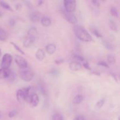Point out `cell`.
Wrapping results in <instances>:
<instances>
[{"instance_id": "cell-1", "label": "cell", "mask_w": 120, "mask_h": 120, "mask_svg": "<svg viewBox=\"0 0 120 120\" xmlns=\"http://www.w3.org/2000/svg\"><path fill=\"white\" fill-rule=\"evenodd\" d=\"M73 30L76 37L81 41L84 42H90L93 41L91 35L84 27L80 25H76L74 27Z\"/></svg>"}, {"instance_id": "cell-2", "label": "cell", "mask_w": 120, "mask_h": 120, "mask_svg": "<svg viewBox=\"0 0 120 120\" xmlns=\"http://www.w3.org/2000/svg\"><path fill=\"white\" fill-rule=\"evenodd\" d=\"M38 37V30L35 27H31L28 30L27 35L23 41V46L25 48H29L36 41Z\"/></svg>"}, {"instance_id": "cell-3", "label": "cell", "mask_w": 120, "mask_h": 120, "mask_svg": "<svg viewBox=\"0 0 120 120\" xmlns=\"http://www.w3.org/2000/svg\"><path fill=\"white\" fill-rule=\"evenodd\" d=\"M65 11L69 13H73L76 8V1L73 0H64L63 1Z\"/></svg>"}, {"instance_id": "cell-4", "label": "cell", "mask_w": 120, "mask_h": 120, "mask_svg": "<svg viewBox=\"0 0 120 120\" xmlns=\"http://www.w3.org/2000/svg\"><path fill=\"white\" fill-rule=\"evenodd\" d=\"M12 62V56L9 53L4 55L1 61V66L2 69H9Z\"/></svg>"}, {"instance_id": "cell-5", "label": "cell", "mask_w": 120, "mask_h": 120, "mask_svg": "<svg viewBox=\"0 0 120 120\" xmlns=\"http://www.w3.org/2000/svg\"><path fill=\"white\" fill-rule=\"evenodd\" d=\"M20 76H21V78L23 81L26 82H30L34 77V75L32 71L29 70H26V69H23L20 72Z\"/></svg>"}, {"instance_id": "cell-6", "label": "cell", "mask_w": 120, "mask_h": 120, "mask_svg": "<svg viewBox=\"0 0 120 120\" xmlns=\"http://www.w3.org/2000/svg\"><path fill=\"white\" fill-rule=\"evenodd\" d=\"M15 62L18 66L21 69H26L28 68V62L22 56L16 55L15 57Z\"/></svg>"}, {"instance_id": "cell-7", "label": "cell", "mask_w": 120, "mask_h": 120, "mask_svg": "<svg viewBox=\"0 0 120 120\" xmlns=\"http://www.w3.org/2000/svg\"><path fill=\"white\" fill-rule=\"evenodd\" d=\"M62 14L64 15V17L65 18L66 20L70 22L72 24H76L77 22V19L76 16L74 15L73 13H69L66 12L65 11L62 12Z\"/></svg>"}, {"instance_id": "cell-8", "label": "cell", "mask_w": 120, "mask_h": 120, "mask_svg": "<svg viewBox=\"0 0 120 120\" xmlns=\"http://www.w3.org/2000/svg\"><path fill=\"white\" fill-rule=\"evenodd\" d=\"M26 89L25 88H23V89H19V90H18V91L16 92V99H17L18 101L19 102V103H22L23 101H25V99L26 97Z\"/></svg>"}, {"instance_id": "cell-9", "label": "cell", "mask_w": 120, "mask_h": 120, "mask_svg": "<svg viewBox=\"0 0 120 120\" xmlns=\"http://www.w3.org/2000/svg\"><path fill=\"white\" fill-rule=\"evenodd\" d=\"M39 97L38 95L36 94V93L33 94L28 103L30 104V107H36L39 104Z\"/></svg>"}, {"instance_id": "cell-10", "label": "cell", "mask_w": 120, "mask_h": 120, "mask_svg": "<svg viewBox=\"0 0 120 120\" xmlns=\"http://www.w3.org/2000/svg\"><path fill=\"white\" fill-rule=\"evenodd\" d=\"M69 68L73 71H79L82 69V64L80 62L76 61H73L69 64Z\"/></svg>"}, {"instance_id": "cell-11", "label": "cell", "mask_w": 120, "mask_h": 120, "mask_svg": "<svg viewBox=\"0 0 120 120\" xmlns=\"http://www.w3.org/2000/svg\"><path fill=\"white\" fill-rule=\"evenodd\" d=\"M11 70L9 69H0V79H8L11 73Z\"/></svg>"}, {"instance_id": "cell-12", "label": "cell", "mask_w": 120, "mask_h": 120, "mask_svg": "<svg viewBox=\"0 0 120 120\" xmlns=\"http://www.w3.org/2000/svg\"><path fill=\"white\" fill-rule=\"evenodd\" d=\"M56 50V45L53 43H49L46 46V51L49 55H53Z\"/></svg>"}, {"instance_id": "cell-13", "label": "cell", "mask_w": 120, "mask_h": 120, "mask_svg": "<svg viewBox=\"0 0 120 120\" xmlns=\"http://www.w3.org/2000/svg\"><path fill=\"white\" fill-rule=\"evenodd\" d=\"M40 21H41V24L45 27L49 26L51 25L52 23L51 19H50V18L46 16H42L41 18V20H40Z\"/></svg>"}, {"instance_id": "cell-14", "label": "cell", "mask_w": 120, "mask_h": 120, "mask_svg": "<svg viewBox=\"0 0 120 120\" xmlns=\"http://www.w3.org/2000/svg\"><path fill=\"white\" fill-rule=\"evenodd\" d=\"M29 18L30 20L33 22H38L41 20V16L37 12H32L29 15Z\"/></svg>"}, {"instance_id": "cell-15", "label": "cell", "mask_w": 120, "mask_h": 120, "mask_svg": "<svg viewBox=\"0 0 120 120\" xmlns=\"http://www.w3.org/2000/svg\"><path fill=\"white\" fill-rule=\"evenodd\" d=\"M36 59L39 61H42L45 57V53L42 49H38L35 54Z\"/></svg>"}, {"instance_id": "cell-16", "label": "cell", "mask_w": 120, "mask_h": 120, "mask_svg": "<svg viewBox=\"0 0 120 120\" xmlns=\"http://www.w3.org/2000/svg\"><path fill=\"white\" fill-rule=\"evenodd\" d=\"M8 38V34L7 30L2 28H0V41H5Z\"/></svg>"}, {"instance_id": "cell-17", "label": "cell", "mask_w": 120, "mask_h": 120, "mask_svg": "<svg viewBox=\"0 0 120 120\" xmlns=\"http://www.w3.org/2000/svg\"><path fill=\"white\" fill-rule=\"evenodd\" d=\"M109 25H110V29L111 30L114 32H117V30H118V27H117V24H116V22L114 20L110 19V21H109Z\"/></svg>"}, {"instance_id": "cell-18", "label": "cell", "mask_w": 120, "mask_h": 120, "mask_svg": "<svg viewBox=\"0 0 120 120\" xmlns=\"http://www.w3.org/2000/svg\"><path fill=\"white\" fill-rule=\"evenodd\" d=\"M83 100V97L82 95H77L76 96H75V98H73V103L74 104H80V103H82V101Z\"/></svg>"}, {"instance_id": "cell-19", "label": "cell", "mask_w": 120, "mask_h": 120, "mask_svg": "<svg viewBox=\"0 0 120 120\" xmlns=\"http://www.w3.org/2000/svg\"><path fill=\"white\" fill-rule=\"evenodd\" d=\"M0 5L3 8L5 9L6 10H8L9 11H12V9L11 7V6L8 4V3H7L5 1H0Z\"/></svg>"}, {"instance_id": "cell-20", "label": "cell", "mask_w": 120, "mask_h": 120, "mask_svg": "<svg viewBox=\"0 0 120 120\" xmlns=\"http://www.w3.org/2000/svg\"><path fill=\"white\" fill-rule=\"evenodd\" d=\"M110 12H111V15L114 16V17L118 18L119 16V12H118V9L116 7H111L110 8Z\"/></svg>"}, {"instance_id": "cell-21", "label": "cell", "mask_w": 120, "mask_h": 120, "mask_svg": "<svg viewBox=\"0 0 120 120\" xmlns=\"http://www.w3.org/2000/svg\"><path fill=\"white\" fill-rule=\"evenodd\" d=\"M107 61L110 64H114L116 62V58L114 55L112 54H110L107 56Z\"/></svg>"}, {"instance_id": "cell-22", "label": "cell", "mask_w": 120, "mask_h": 120, "mask_svg": "<svg viewBox=\"0 0 120 120\" xmlns=\"http://www.w3.org/2000/svg\"><path fill=\"white\" fill-rule=\"evenodd\" d=\"M104 103H105V99H104V98H102V99L98 100L96 104V109H101V108L103 106Z\"/></svg>"}, {"instance_id": "cell-23", "label": "cell", "mask_w": 120, "mask_h": 120, "mask_svg": "<svg viewBox=\"0 0 120 120\" xmlns=\"http://www.w3.org/2000/svg\"><path fill=\"white\" fill-rule=\"evenodd\" d=\"M91 32L95 36H96L98 38H102V35L97 29H95V28H92V29H91Z\"/></svg>"}, {"instance_id": "cell-24", "label": "cell", "mask_w": 120, "mask_h": 120, "mask_svg": "<svg viewBox=\"0 0 120 120\" xmlns=\"http://www.w3.org/2000/svg\"><path fill=\"white\" fill-rule=\"evenodd\" d=\"M103 45L104 46V47H105V48H107V49H109V50H113L114 49L113 46H112L110 42H108V41H103Z\"/></svg>"}, {"instance_id": "cell-25", "label": "cell", "mask_w": 120, "mask_h": 120, "mask_svg": "<svg viewBox=\"0 0 120 120\" xmlns=\"http://www.w3.org/2000/svg\"><path fill=\"white\" fill-rule=\"evenodd\" d=\"M10 43L13 46V47H14V48H15V49H16L18 52H19L20 53H21L22 55H25L24 52H23V50H22V49H21V48H20V47H19V46L17 45L16 43H15L14 42H11Z\"/></svg>"}, {"instance_id": "cell-26", "label": "cell", "mask_w": 120, "mask_h": 120, "mask_svg": "<svg viewBox=\"0 0 120 120\" xmlns=\"http://www.w3.org/2000/svg\"><path fill=\"white\" fill-rule=\"evenodd\" d=\"M74 58H75V59L76 60V62H84L85 60H84V57H83L82 56H80V55H74Z\"/></svg>"}, {"instance_id": "cell-27", "label": "cell", "mask_w": 120, "mask_h": 120, "mask_svg": "<svg viewBox=\"0 0 120 120\" xmlns=\"http://www.w3.org/2000/svg\"><path fill=\"white\" fill-rule=\"evenodd\" d=\"M52 120H63V117L60 114L56 113L53 116Z\"/></svg>"}, {"instance_id": "cell-28", "label": "cell", "mask_w": 120, "mask_h": 120, "mask_svg": "<svg viewBox=\"0 0 120 120\" xmlns=\"http://www.w3.org/2000/svg\"><path fill=\"white\" fill-rule=\"evenodd\" d=\"M50 74L52 76H53V77H57V76H58L59 75V70L57 69H53L50 71Z\"/></svg>"}, {"instance_id": "cell-29", "label": "cell", "mask_w": 120, "mask_h": 120, "mask_svg": "<svg viewBox=\"0 0 120 120\" xmlns=\"http://www.w3.org/2000/svg\"><path fill=\"white\" fill-rule=\"evenodd\" d=\"M97 65L100 66L104 67V68H109V64H107V63H106L104 61H100L97 63Z\"/></svg>"}, {"instance_id": "cell-30", "label": "cell", "mask_w": 120, "mask_h": 120, "mask_svg": "<svg viewBox=\"0 0 120 120\" xmlns=\"http://www.w3.org/2000/svg\"><path fill=\"white\" fill-rule=\"evenodd\" d=\"M82 67H84L86 70H91V68H90V64H89V63L86 60H84V62H83V65H82Z\"/></svg>"}, {"instance_id": "cell-31", "label": "cell", "mask_w": 120, "mask_h": 120, "mask_svg": "<svg viewBox=\"0 0 120 120\" xmlns=\"http://www.w3.org/2000/svg\"><path fill=\"white\" fill-rule=\"evenodd\" d=\"M17 114V111L16 110H13L11 111L8 114V116L9 118H13Z\"/></svg>"}, {"instance_id": "cell-32", "label": "cell", "mask_w": 120, "mask_h": 120, "mask_svg": "<svg viewBox=\"0 0 120 120\" xmlns=\"http://www.w3.org/2000/svg\"><path fill=\"white\" fill-rule=\"evenodd\" d=\"M64 60L63 59V58H58L56 59V60H55V63H56V64H60L62 63H64Z\"/></svg>"}, {"instance_id": "cell-33", "label": "cell", "mask_w": 120, "mask_h": 120, "mask_svg": "<svg viewBox=\"0 0 120 120\" xmlns=\"http://www.w3.org/2000/svg\"><path fill=\"white\" fill-rule=\"evenodd\" d=\"M22 8V5L21 4L18 3L15 5V9L17 11H20Z\"/></svg>"}, {"instance_id": "cell-34", "label": "cell", "mask_w": 120, "mask_h": 120, "mask_svg": "<svg viewBox=\"0 0 120 120\" xmlns=\"http://www.w3.org/2000/svg\"><path fill=\"white\" fill-rule=\"evenodd\" d=\"M91 2H92L93 4L95 6V7H100V2L98 1H97V0H94V1H91Z\"/></svg>"}, {"instance_id": "cell-35", "label": "cell", "mask_w": 120, "mask_h": 120, "mask_svg": "<svg viewBox=\"0 0 120 120\" xmlns=\"http://www.w3.org/2000/svg\"><path fill=\"white\" fill-rule=\"evenodd\" d=\"M73 120H85V119H84V117H83V116H80H80H76V117L74 118Z\"/></svg>"}, {"instance_id": "cell-36", "label": "cell", "mask_w": 120, "mask_h": 120, "mask_svg": "<svg viewBox=\"0 0 120 120\" xmlns=\"http://www.w3.org/2000/svg\"><path fill=\"white\" fill-rule=\"evenodd\" d=\"M24 3L27 6V7H28L29 8H31L32 7V4L30 3V1H24Z\"/></svg>"}, {"instance_id": "cell-37", "label": "cell", "mask_w": 120, "mask_h": 120, "mask_svg": "<svg viewBox=\"0 0 120 120\" xmlns=\"http://www.w3.org/2000/svg\"><path fill=\"white\" fill-rule=\"evenodd\" d=\"M39 90L40 92L42 93L43 94H46V89H45V88L43 86H40Z\"/></svg>"}, {"instance_id": "cell-38", "label": "cell", "mask_w": 120, "mask_h": 120, "mask_svg": "<svg viewBox=\"0 0 120 120\" xmlns=\"http://www.w3.org/2000/svg\"><path fill=\"white\" fill-rule=\"evenodd\" d=\"M9 23L11 26H14V25L15 24V21L14 19H11L9 21Z\"/></svg>"}, {"instance_id": "cell-39", "label": "cell", "mask_w": 120, "mask_h": 120, "mask_svg": "<svg viewBox=\"0 0 120 120\" xmlns=\"http://www.w3.org/2000/svg\"><path fill=\"white\" fill-rule=\"evenodd\" d=\"M43 1H42V0H41V1H38V6H41V5L42 4H43Z\"/></svg>"}, {"instance_id": "cell-40", "label": "cell", "mask_w": 120, "mask_h": 120, "mask_svg": "<svg viewBox=\"0 0 120 120\" xmlns=\"http://www.w3.org/2000/svg\"><path fill=\"white\" fill-rule=\"evenodd\" d=\"M1 56V50L0 49V56Z\"/></svg>"}, {"instance_id": "cell-41", "label": "cell", "mask_w": 120, "mask_h": 120, "mask_svg": "<svg viewBox=\"0 0 120 120\" xmlns=\"http://www.w3.org/2000/svg\"><path fill=\"white\" fill-rule=\"evenodd\" d=\"M2 16V14H1V12H0V16Z\"/></svg>"}, {"instance_id": "cell-42", "label": "cell", "mask_w": 120, "mask_h": 120, "mask_svg": "<svg viewBox=\"0 0 120 120\" xmlns=\"http://www.w3.org/2000/svg\"><path fill=\"white\" fill-rule=\"evenodd\" d=\"M0 118H1V115H0Z\"/></svg>"}]
</instances>
